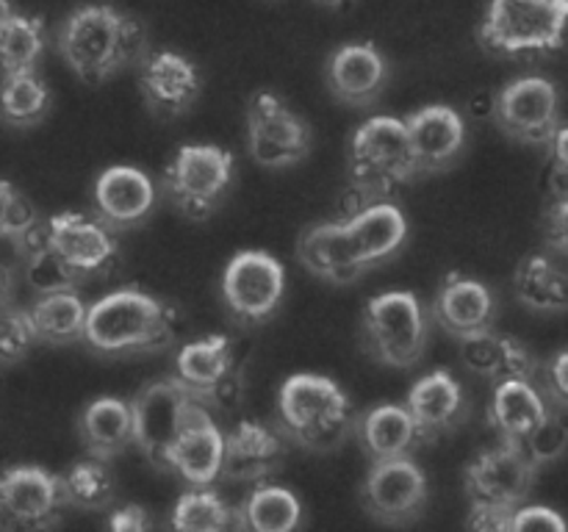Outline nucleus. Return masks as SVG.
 Returning <instances> with one entry per match:
<instances>
[{"instance_id": "obj_12", "label": "nucleus", "mask_w": 568, "mask_h": 532, "mask_svg": "<svg viewBox=\"0 0 568 532\" xmlns=\"http://www.w3.org/2000/svg\"><path fill=\"white\" fill-rule=\"evenodd\" d=\"M491 116L505 136L521 144H549L564 125L558 89L541 75L516 78L494 94Z\"/></svg>"}, {"instance_id": "obj_9", "label": "nucleus", "mask_w": 568, "mask_h": 532, "mask_svg": "<svg viewBox=\"0 0 568 532\" xmlns=\"http://www.w3.org/2000/svg\"><path fill=\"white\" fill-rule=\"evenodd\" d=\"M247 147L264 170H288L308 158L314 133L275 92H255L247 103Z\"/></svg>"}, {"instance_id": "obj_4", "label": "nucleus", "mask_w": 568, "mask_h": 532, "mask_svg": "<svg viewBox=\"0 0 568 532\" xmlns=\"http://www.w3.org/2000/svg\"><path fill=\"white\" fill-rule=\"evenodd\" d=\"M277 430L311 452H336L355 430V413L338 382L292 375L277 393Z\"/></svg>"}, {"instance_id": "obj_31", "label": "nucleus", "mask_w": 568, "mask_h": 532, "mask_svg": "<svg viewBox=\"0 0 568 532\" xmlns=\"http://www.w3.org/2000/svg\"><path fill=\"white\" fill-rule=\"evenodd\" d=\"M37 341L44 344H72L81 341L83 321H87V303L75 288L39 294L37 303L26 310Z\"/></svg>"}, {"instance_id": "obj_20", "label": "nucleus", "mask_w": 568, "mask_h": 532, "mask_svg": "<svg viewBox=\"0 0 568 532\" xmlns=\"http://www.w3.org/2000/svg\"><path fill=\"white\" fill-rule=\"evenodd\" d=\"M286 463V436L261 421H242L236 430L222 432L220 477L233 482H261L277 474Z\"/></svg>"}, {"instance_id": "obj_39", "label": "nucleus", "mask_w": 568, "mask_h": 532, "mask_svg": "<svg viewBox=\"0 0 568 532\" xmlns=\"http://www.w3.org/2000/svg\"><path fill=\"white\" fill-rule=\"evenodd\" d=\"M503 344H505V336L494 332V327L491 330L471 332V336L458 338L460 360H464V366L471 371V375L486 377V380L494 382L499 358H503Z\"/></svg>"}, {"instance_id": "obj_40", "label": "nucleus", "mask_w": 568, "mask_h": 532, "mask_svg": "<svg viewBox=\"0 0 568 532\" xmlns=\"http://www.w3.org/2000/svg\"><path fill=\"white\" fill-rule=\"evenodd\" d=\"M37 219L39 216L31 200L9 181H0V242H9L14 247L17 238Z\"/></svg>"}, {"instance_id": "obj_7", "label": "nucleus", "mask_w": 568, "mask_h": 532, "mask_svg": "<svg viewBox=\"0 0 568 532\" xmlns=\"http://www.w3.org/2000/svg\"><path fill=\"white\" fill-rule=\"evenodd\" d=\"M364 349L377 364L410 369L430 341V316L410 291L377 294L364 308Z\"/></svg>"}, {"instance_id": "obj_34", "label": "nucleus", "mask_w": 568, "mask_h": 532, "mask_svg": "<svg viewBox=\"0 0 568 532\" xmlns=\"http://www.w3.org/2000/svg\"><path fill=\"white\" fill-rule=\"evenodd\" d=\"M50 89L42 78L33 72H14L3 75L0 83V120L9 127H33L48 116Z\"/></svg>"}, {"instance_id": "obj_8", "label": "nucleus", "mask_w": 568, "mask_h": 532, "mask_svg": "<svg viewBox=\"0 0 568 532\" xmlns=\"http://www.w3.org/2000/svg\"><path fill=\"white\" fill-rule=\"evenodd\" d=\"M236 158L220 144H183L166 164L161 188L186 219H209L233 186Z\"/></svg>"}, {"instance_id": "obj_21", "label": "nucleus", "mask_w": 568, "mask_h": 532, "mask_svg": "<svg viewBox=\"0 0 568 532\" xmlns=\"http://www.w3.org/2000/svg\"><path fill=\"white\" fill-rule=\"evenodd\" d=\"M222 469V430L200 402L192 405L181 432L166 452V471H175L189 485H214Z\"/></svg>"}, {"instance_id": "obj_49", "label": "nucleus", "mask_w": 568, "mask_h": 532, "mask_svg": "<svg viewBox=\"0 0 568 532\" xmlns=\"http://www.w3.org/2000/svg\"><path fill=\"white\" fill-rule=\"evenodd\" d=\"M11 11V0H0V17H6Z\"/></svg>"}, {"instance_id": "obj_11", "label": "nucleus", "mask_w": 568, "mask_h": 532, "mask_svg": "<svg viewBox=\"0 0 568 532\" xmlns=\"http://www.w3.org/2000/svg\"><path fill=\"white\" fill-rule=\"evenodd\" d=\"M64 510L59 474L42 466H11L0 471V530H50Z\"/></svg>"}, {"instance_id": "obj_38", "label": "nucleus", "mask_w": 568, "mask_h": 532, "mask_svg": "<svg viewBox=\"0 0 568 532\" xmlns=\"http://www.w3.org/2000/svg\"><path fill=\"white\" fill-rule=\"evenodd\" d=\"M33 344L37 338H33L26 310L17 308L11 299L0 305V366L20 364L31 352Z\"/></svg>"}, {"instance_id": "obj_17", "label": "nucleus", "mask_w": 568, "mask_h": 532, "mask_svg": "<svg viewBox=\"0 0 568 532\" xmlns=\"http://www.w3.org/2000/svg\"><path fill=\"white\" fill-rule=\"evenodd\" d=\"M139 92L155 120H178L200 100L203 78L197 64L175 50H155L139 64Z\"/></svg>"}, {"instance_id": "obj_5", "label": "nucleus", "mask_w": 568, "mask_h": 532, "mask_svg": "<svg viewBox=\"0 0 568 532\" xmlns=\"http://www.w3.org/2000/svg\"><path fill=\"white\" fill-rule=\"evenodd\" d=\"M566 17L568 0H488L477 39L499 59H541L564 48Z\"/></svg>"}, {"instance_id": "obj_32", "label": "nucleus", "mask_w": 568, "mask_h": 532, "mask_svg": "<svg viewBox=\"0 0 568 532\" xmlns=\"http://www.w3.org/2000/svg\"><path fill=\"white\" fill-rule=\"evenodd\" d=\"M303 524V504L288 488L258 485L236 508V530L292 532Z\"/></svg>"}, {"instance_id": "obj_14", "label": "nucleus", "mask_w": 568, "mask_h": 532, "mask_svg": "<svg viewBox=\"0 0 568 532\" xmlns=\"http://www.w3.org/2000/svg\"><path fill=\"white\" fill-rule=\"evenodd\" d=\"M50 247L55 249L67 269L78 283L89 277H105L120 266V244L111 227H105L98 216L61 211L44 219Z\"/></svg>"}, {"instance_id": "obj_22", "label": "nucleus", "mask_w": 568, "mask_h": 532, "mask_svg": "<svg viewBox=\"0 0 568 532\" xmlns=\"http://www.w3.org/2000/svg\"><path fill=\"white\" fill-rule=\"evenodd\" d=\"M430 316L453 338L491 330L497 319V299L486 283L460 272H449L438 286Z\"/></svg>"}, {"instance_id": "obj_2", "label": "nucleus", "mask_w": 568, "mask_h": 532, "mask_svg": "<svg viewBox=\"0 0 568 532\" xmlns=\"http://www.w3.org/2000/svg\"><path fill=\"white\" fill-rule=\"evenodd\" d=\"M59 53L89 86L111 81L120 72L142 64L150 39L142 22L114 6H83L59 28Z\"/></svg>"}, {"instance_id": "obj_42", "label": "nucleus", "mask_w": 568, "mask_h": 532, "mask_svg": "<svg viewBox=\"0 0 568 532\" xmlns=\"http://www.w3.org/2000/svg\"><path fill=\"white\" fill-rule=\"evenodd\" d=\"M566 521L558 510L541 504H519L510 515V532H564Z\"/></svg>"}, {"instance_id": "obj_46", "label": "nucleus", "mask_w": 568, "mask_h": 532, "mask_svg": "<svg viewBox=\"0 0 568 532\" xmlns=\"http://www.w3.org/2000/svg\"><path fill=\"white\" fill-rule=\"evenodd\" d=\"M105 524L111 532H144L153 526V521H150L148 510L139 508V504H122L109 515Z\"/></svg>"}, {"instance_id": "obj_6", "label": "nucleus", "mask_w": 568, "mask_h": 532, "mask_svg": "<svg viewBox=\"0 0 568 532\" xmlns=\"http://www.w3.org/2000/svg\"><path fill=\"white\" fill-rule=\"evenodd\" d=\"M247 352L225 332L197 338L178 349L172 380L205 408H236L244 393Z\"/></svg>"}, {"instance_id": "obj_48", "label": "nucleus", "mask_w": 568, "mask_h": 532, "mask_svg": "<svg viewBox=\"0 0 568 532\" xmlns=\"http://www.w3.org/2000/svg\"><path fill=\"white\" fill-rule=\"evenodd\" d=\"M311 3L327 11H342V9H349V6H355L358 0H311Z\"/></svg>"}, {"instance_id": "obj_15", "label": "nucleus", "mask_w": 568, "mask_h": 532, "mask_svg": "<svg viewBox=\"0 0 568 532\" xmlns=\"http://www.w3.org/2000/svg\"><path fill=\"white\" fill-rule=\"evenodd\" d=\"M128 405L133 416V443L150 463L166 471V452L181 432L194 399L166 377L144 386Z\"/></svg>"}, {"instance_id": "obj_19", "label": "nucleus", "mask_w": 568, "mask_h": 532, "mask_svg": "<svg viewBox=\"0 0 568 532\" xmlns=\"http://www.w3.org/2000/svg\"><path fill=\"white\" fill-rule=\"evenodd\" d=\"M403 122L419 175L447 172L458 164L466 150V122L453 105H422Z\"/></svg>"}, {"instance_id": "obj_27", "label": "nucleus", "mask_w": 568, "mask_h": 532, "mask_svg": "<svg viewBox=\"0 0 568 532\" xmlns=\"http://www.w3.org/2000/svg\"><path fill=\"white\" fill-rule=\"evenodd\" d=\"M549 410L552 408L532 380L494 382L488 421L503 441L521 443Z\"/></svg>"}, {"instance_id": "obj_13", "label": "nucleus", "mask_w": 568, "mask_h": 532, "mask_svg": "<svg viewBox=\"0 0 568 532\" xmlns=\"http://www.w3.org/2000/svg\"><path fill=\"white\" fill-rule=\"evenodd\" d=\"M427 477L408 454L377 460L361 488V504L375 521L386 526H408L422 519L427 508Z\"/></svg>"}, {"instance_id": "obj_35", "label": "nucleus", "mask_w": 568, "mask_h": 532, "mask_svg": "<svg viewBox=\"0 0 568 532\" xmlns=\"http://www.w3.org/2000/svg\"><path fill=\"white\" fill-rule=\"evenodd\" d=\"M59 482L67 508L83 510V513H103L116 499V482L105 460H81L67 474H61Z\"/></svg>"}, {"instance_id": "obj_24", "label": "nucleus", "mask_w": 568, "mask_h": 532, "mask_svg": "<svg viewBox=\"0 0 568 532\" xmlns=\"http://www.w3.org/2000/svg\"><path fill=\"white\" fill-rule=\"evenodd\" d=\"M405 408L414 419L416 441H436L464 421V388L447 369H436L410 386Z\"/></svg>"}, {"instance_id": "obj_28", "label": "nucleus", "mask_w": 568, "mask_h": 532, "mask_svg": "<svg viewBox=\"0 0 568 532\" xmlns=\"http://www.w3.org/2000/svg\"><path fill=\"white\" fill-rule=\"evenodd\" d=\"M83 447L98 460H111L133 443L131 405L116 397H100L83 408L78 421Z\"/></svg>"}, {"instance_id": "obj_3", "label": "nucleus", "mask_w": 568, "mask_h": 532, "mask_svg": "<svg viewBox=\"0 0 568 532\" xmlns=\"http://www.w3.org/2000/svg\"><path fill=\"white\" fill-rule=\"evenodd\" d=\"M347 194L344 214L338 222L353 216L364 205L377 200H392L410 181L419 177L414 150H410L405 122L397 116H372L355 127L347 155Z\"/></svg>"}, {"instance_id": "obj_43", "label": "nucleus", "mask_w": 568, "mask_h": 532, "mask_svg": "<svg viewBox=\"0 0 568 532\" xmlns=\"http://www.w3.org/2000/svg\"><path fill=\"white\" fill-rule=\"evenodd\" d=\"M514 510L516 508H499V504H471L466 526L477 532H510Z\"/></svg>"}, {"instance_id": "obj_41", "label": "nucleus", "mask_w": 568, "mask_h": 532, "mask_svg": "<svg viewBox=\"0 0 568 532\" xmlns=\"http://www.w3.org/2000/svg\"><path fill=\"white\" fill-rule=\"evenodd\" d=\"M532 377H536V358L530 355V349H527L525 344L516 341V338L505 336L503 358H499L497 377H494V382L532 380Z\"/></svg>"}, {"instance_id": "obj_29", "label": "nucleus", "mask_w": 568, "mask_h": 532, "mask_svg": "<svg viewBox=\"0 0 568 532\" xmlns=\"http://www.w3.org/2000/svg\"><path fill=\"white\" fill-rule=\"evenodd\" d=\"M514 291L516 299L536 314H564L568 305V277L552 255L532 253L516 266Z\"/></svg>"}, {"instance_id": "obj_45", "label": "nucleus", "mask_w": 568, "mask_h": 532, "mask_svg": "<svg viewBox=\"0 0 568 532\" xmlns=\"http://www.w3.org/2000/svg\"><path fill=\"white\" fill-rule=\"evenodd\" d=\"M568 205L566 200H555L552 208H547V216H544V236H547V244L552 247V253H558V258L566 255L568 244Z\"/></svg>"}, {"instance_id": "obj_10", "label": "nucleus", "mask_w": 568, "mask_h": 532, "mask_svg": "<svg viewBox=\"0 0 568 532\" xmlns=\"http://www.w3.org/2000/svg\"><path fill=\"white\" fill-rule=\"evenodd\" d=\"M286 294V269L261 249L233 255L222 275V297L239 325H264L277 314Z\"/></svg>"}, {"instance_id": "obj_47", "label": "nucleus", "mask_w": 568, "mask_h": 532, "mask_svg": "<svg viewBox=\"0 0 568 532\" xmlns=\"http://www.w3.org/2000/svg\"><path fill=\"white\" fill-rule=\"evenodd\" d=\"M11 288H14V277H11L9 266L0 264V305L11 299Z\"/></svg>"}, {"instance_id": "obj_23", "label": "nucleus", "mask_w": 568, "mask_h": 532, "mask_svg": "<svg viewBox=\"0 0 568 532\" xmlns=\"http://www.w3.org/2000/svg\"><path fill=\"white\" fill-rule=\"evenodd\" d=\"M155 208V186L136 166H109L94 183V211L111 231H128Z\"/></svg>"}, {"instance_id": "obj_37", "label": "nucleus", "mask_w": 568, "mask_h": 532, "mask_svg": "<svg viewBox=\"0 0 568 532\" xmlns=\"http://www.w3.org/2000/svg\"><path fill=\"white\" fill-rule=\"evenodd\" d=\"M519 447L536 469L552 466L555 460L564 458L568 447V427L564 421V413H560V410H549V413L532 427V432L519 443Z\"/></svg>"}, {"instance_id": "obj_26", "label": "nucleus", "mask_w": 568, "mask_h": 532, "mask_svg": "<svg viewBox=\"0 0 568 532\" xmlns=\"http://www.w3.org/2000/svg\"><path fill=\"white\" fill-rule=\"evenodd\" d=\"M344 231L353 238L361 260L369 269H375L377 264L399 253V247L408 238V219L392 200H377V203L364 205L353 216H347Z\"/></svg>"}, {"instance_id": "obj_36", "label": "nucleus", "mask_w": 568, "mask_h": 532, "mask_svg": "<svg viewBox=\"0 0 568 532\" xmlns=\"http://www.w3.org/2000/svg\"><path fill=\"white\" fill-rule=\"evenodd\" d=\"M170 524L178 532H222L236 530V508L225 502L211 485H192L172 508Z\"/></svg>"}, {"instance_id": "obj_18", "label": "nucleus", "mask_w": 568, "mask_h": 532, "mask_svg": "<svg viewBox=\"0 0 568 532\" xmlns=\"http://www.w3.org/2000/svg\"><path fill=\"white\" fill-rule=\"evenodd\" d=\"M325 78L338 103L349 109H372L392 78V66L377 44L347 42L331 53Z\"/></svg>"}, {"instance_id": "obj_1", "label": "nucleus", "mask_w": 568, "mask_h": 532, "mask_svg": "<svg viewBox=\"0 0 568 532\" xmlns=\"http://www.w3.org/2000/svg\"><path fill=\"white\" fill-rule=\"evenodd\" d=\"M181 310L142 288H120L87 305L81 341L105 358L164 352L181 336Z\"/></svg>"}, {"instance_id": "obj_33", "label": "nucleus", "mask_w": 568, "mask_h": 532, "mask_svg": "<svg viewBox=\"0 0 568 532\" xmlns=\"http://www.w3.org/2000/svg\"><path fill=\"white\" fill-rule=\"evenodd\" d=\"M44 44H48V37H44L42 17L20 14L14 9L0 17V70L3 75L37 70Z\"/></svg>"}, {"instance_id": "obj_44", "label": "nucleus", "mask_w": 568, "mask_h": 532, "mask_svg": "<svg viewBox=\"0 0 568 532\" xmlns=\"http://www.w3.org/2000/svg\"><path fill=\"white\" fill-rule=\"evenodd\" d=\"M566 366H568V355L558 352L552 360L547 364V377H544V388L538 391L544 393V399H552L555 408L564 413L566 402H568V377H566Z\"/></svg>"}, {"instance_id": "obj_30", "label": "nucleus", "mask_w": 568, "mask_h": 532, "mask_svg": "<svg viewBox=\"0 0 568 532\" xmlns=\"http://www.w3.org/2000/svg\"><path fill=\"white\" fill-rule=\"evenodd\" d=\"M358 441L372 463L388 458H403L416 447V427L405 405H381L355 421Z\"/></svg>"}, {"instance_id": "obj_25", "label": "nucleus", "mask_w": 568, "mask_h": 532, "mask_svg": "<svg viewBox=\"0 0 568 532\" xmlns=\"http://www.w3.org/2000/svg\"><path fill=\"white\" fill-rule=\"evenodd\" d=\"M297 258L311 275L333 283V286H349L369 272L361 260L353 238L344 231V222H320L311 225L297 242Z\"/></svg>"}, {"instance_id": "obj_16", "label": "nucleus", "mask_w": 568, "mask_h": 532, "mask_svg": "<svg viewBox=\"0 0 568 532\" xmlns=\"http://www.w3.org/2000/svg\"><path fill=\"white\" fill-rule=\"evenodd\" d=\"M538 469L527 460L519 443L503 441L486 449L466 466V493L471 504H499L519 508L527 502Z\"/></svg>"}]
</instances>
